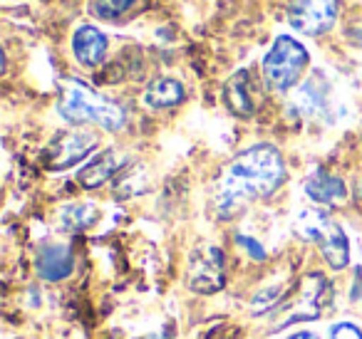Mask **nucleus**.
<instances>
[{"label": "nucleus", "instance_id": "1", "mask_svg": "<svg viewBox=\"0 0 362 339\" xmlns=\"http://www.w3.org/2000/svg\"><path fill=\"white\" fill-rule=\"evenodd\" d=\"M286 181V164L276 146L256 144L228 164L216 184L214 206L221 215H233L251 198H266Z\"/></svg>", "mask_w": 362, "mask_h": 339}, {"label": "nucleus", "instance_id": "2", "mask_svg": "<svg viewBox=\"0 0 362 339\" xmlns=\"http://www.w3.org/2000/svg\"><path fill=\"white\" fill-rule=\"evenodd\" d=\"M57 112L70 124H92L102 126L107 131H119L127 124V114L117 102L102 97L90 85L80 80H62L60 82V105Z\"/></svg>", "mask_w": 362, "mask_h": 339}, {"label": "nucleus", "instance_id": "3", "mask_svg": "<svg viewBox=\"0 0 362 339\" xmlns=\"http://www.w3.org/2000/svg\"><path fill=\"white\" fill-rule=\"evenodd\" d=\"M296 230L308 238L310 243H315L320 248L322 258L327 260V265L335 270H342L350 263V245H347V235L325 210L317 208H305L300 210L296 220Z\"/></svg>", "mask_w": 362, "mask_h": 339}, {"label": "nucleus", "instance_id": "4", "mask_svg": "<svg viewBox=\"0 0 362 339\" xmlns=\"http://www.w3.org/2000/svg\"><path fill=\"white\" fill-rule=\"evenodd\" d=\"M308 67V50L291 35H281L263 60V77L276 92H288Z\"/></svg>", "mask_w": 362, "mask_h": 339}, {"label": "nucleus", "instance_id": "5", "mask_svg": "<svg viewBox=\"0 0 362 339\" xmlns=\"http://www.w3.org/2000/svg\"><path fill=\"white\" fill-rule=\"evenodd\" d=\"M330 302V282L322 273H310L303 278L300 292L293 302H288L286 307L278 309V327H288V324L298 322V319H315L317 314L325 309V304Z\"/></svg>", "mask_w": 362, "mask_h": 339}, {"label": "nucleus", "instance_id": "6", "mask_svg": "<svg viewBox=\"0 0 362 339\" xmlns=\"http://www.w3.org/2000/svg\"><path fill=\"white\" fill-rule=\"evenodd\" d=\"M187 282L194 292L214 295L226 285V265H223V250L216 245H199L189 258Z\"/></svg>", "mask_w": 362, "mask_h": 339}, {"label": "nucleus", "instance_id": "7", "mask_svg": "<svg viewBox=\"0 0 362 339\" xmlns=\"http://www.w3.org/2000/svg\"><path fill=\"white\" fill-rule=\"evenodd\" d=\"M337 0H293L288 8V20L303 35H322L337 20Z\"/></svg>", "mask_w": 362, "mask_h": 339}, {"label": "nucleus", "instance_id": "8", "mask_svg": "<svg viewBox=\"0 0 362 339\" xmlns=\"http://www.w3.org/2000/svg\"><path fill=\"white\" fill-rule=\"evenodd\" d=\"M97 136L90 131H65L60 134L45 151V164L52 171H65L70 166L80 164L82 159L95 151Z\"/></svg>", "mask_w": 362, "mask_h": 339}, {"label": "nucleus", "instance_id": "9", "mask_svg": "<svg viewBox=\"0 0 362 339\" xmlns=\"http://www.w3.org/2000/svg\"><path fill=\"white\" fill-rule=\"evenodd\" d=\"M35 268H37V275L42 280H65L72 275L75 270V258H72V250L67 245H60V243H45L37 253V260H35Z\"/></svg>", "mask_w": 362, "mask_h": 339}, {"label": "nucleus", "instance_id": "10", "mask_svg": "<svg viewBox=\"0 0 362 339\" xmlns=\"http://www.w3.org/2000/svg\"><path fill=\"white\" fill-rule=\"evenodd\" d=\"M107 35L95 25H80L72 35V52L85 67H97L107 55Z\"/></svg>", "mask_w": 362, "mask_h": 339}, {"label": "nucleus", "instance_id": "11", "mask_svg": "<svg viewBox=\"0 0 362 339\" xmlns=\"http://www.w3.org/2000/svg\"><path fill=\"white\" fill-rule=\"evenodd\" d=\"M119 169H122V156L117 154L115 149H107V151H102L100 156H95V159L77 174V181H80V186H85V189H97V186L107 184Z\"/></svg>", "mask_w": 362, "mask_h": 339}, {"label": "nucleus", "instance_id": "12", "mask_svg": "<svg viewBox=\"0 0 362 339\" xmlns=\"http://www.w3.org/2000/svg\"><path fill=\"white\" fill-rule=\"evenodd\" d=\"M305 194L310 196L315 203H340L347 198V189L342 184V179L327 174V171H315V174L308 176L305 181Z\"/></svg>", "mask_w": 362, "mask_h": 339}, {"label": "nucleus", "instance_id": "13", "mask_svg": "<svg viewBox=\"0 0 362 339\" xmlns=\"http://www.w3.org/2000/svg\"><path fill=\"white\" fill-rule=\"evenodd\" d=\"M223 102L236 117H251L256 105L251 97V75L248 70H241L238 75H233L223 87Z\"/></svg>", "mask_w": 362, "mask_h": 339}, {"label": "nucleus", "instance_id": "14", "mask_svg": "<svg viewBox=\"0 0 362 339\" xmlns=\"http://www.w3.org/2000/svg\"><path fill=\"white\" fill-rule=\"evenodd\" d=\"M144 102L154 109H169L184 102V85L174 77H159L144 92Z\"/></svg>", "mask_w": 362, "mask_h": 339}, {"label": "nucleus", "instance_id": "15", "mask_svg": "<svg viewBox=\"0 0 362 339\" xmlns=\"http://www.w3.org/2000/svg\"><path fill=\"white\" fill-rule=\"evenodd\" d=\"M97 218V208L92 203H70L60 210V225L67 233H80Z\"/></svg>", "mask_w": 362, "mask_h": 339}, {"label": "nucleus", "instance_id": "16", "mask_svg": "<svg viewBox=\"0 0 362 339\" xmlns=\"http://www.w3.org/2000/svg\"><path fill=\"white\" fill-rule=\"evenodd\" d=\"M136 0H90V11L95 13L97 18H105V20H112V18H119L122 13H127Z\"/></svg>", "mask_w": 362, "mask_h": 339}, {"label": "nucleus", "instance_id": "17", "mask_svg": "<svg viewBox=\"0 0 362 339\" xmlns=\"http://www.w3.org/2000/svg\"><path fill=\"white\" fill-rule=\"evenodd\" d=\"M283 295H281V290H263V292H258L256 297H253V302H251V309L253 312H268L271 307H276V302L281 299Z\"/></svg>", "mask_w": 362, "mask_h": 339}, {"label": "nucleus", "instance_id": "18", "mask_svg": "<svg viewBox=\"0 0 362 339\" xmlns=\"http://www.w3.org/2000/svg\"><path fill=\"white\" fill-rule=\"evenodd\" d=\"M330 339H362V329L350 322H337L330 327Z\"/></svg>", "mask_w": 362, "mask_h": 339}, {"label": "nucleus", "instance_id": "19", "mask_svg": "<svg viewBox=\"0 0 362 339\" xmlns=\"http://www.w3.org/2000/svg\"><path fill=\"white\" fill-rule=\"evenodd\" d=\"M236 240H238V245H241V248H246L248 253H251V258H256V260H263V258H266V250H263L261 245H258L253 238H248V235H238Z\"/></svg>", "mask_w": 362, "mask_h": 339}, {"label": "nucleus", "instance_id": "20", "mask_svg": "<svg viewBox=\"0 0 362 339\" xmlns=\"http://www.w3.org/2000/svg\"><path fill=\"white\" fill-rule=\"evenodd\" d=\"M288 339H320V337H317L315 332H308V329H305V332H298V334H293V337H288Z\"/></svg>", "mask_w": 362, "mask_h": 339}, {"label": "nucleus", "instance_id": "21", "mask_svg": "<svg viewBox=\"0 0 362 339\" xmlns=\"http://www.w3.org/2000/svg\"><path fill=\"white\" fill-rule=\"evenodd\" d=\"M139 339H171L169 337V334H166V332H156V334H144V337H139Z\"/></svg>", "mask_w": 362, "mask_h": 339}]
</instances>
